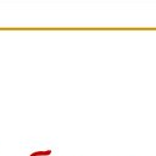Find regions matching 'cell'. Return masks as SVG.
<instances>
[{"label":"cell","mask_w":156,"mask_h":156,"mask_svg":"<svg viewBox=\"0 0 156 156\" xmlns=\"http://www.w3.org/2000/svg\"><path fill=\"white\" fill-rule=\"evenodd\" d=\"M51 154V150L49 149V150H40V151H34V152H32L29 156H48V155H50Z\"/></svg>","instance_id":"6da1fadb"}]
</instances>
